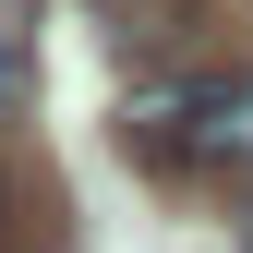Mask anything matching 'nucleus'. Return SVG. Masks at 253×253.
Here are the masks:
<instances>
[{
	"mask_svg": "<svg viewBox=\"0 0 253 253\" xmlns=\"http://www.w3.org/2000/svg\"><path fill=\"white\" fill-rule=\"evenodd\" d=\"M181 181H253V60L193 73V109H181Z\"/></svg>",
	"mask_w": 253,
	"mask_h": 253,
	"instance_id": "1",
	"label": "nucleus"
},
{
	"mask_svg": "<svg viewBox=\"0 0 253 253\" xmlns=\"http://www.w3.org/2000/svg\"><path fill=\"white\" fill-rule=\"evenodd\" d=\"M181 109H193V73H145L133 97H121V157L133 169H157V181H181Z\"/></svg>",
	"mask_w": 253,
	"mask_h": 253,
	"instance_id": "2",
	"label": "nucleus"
},
{
	"mask_svg": "<svg viewBox=\"0 0 253 253\" xmlns=\"http://www.w3.org/2000/svg\"><path fill=\"white\" fill-rule=\"evenodd\" d=\"M37 0H0V121H12V109H37Z\"/></svg>",
	"mask_w": 253,
	"mask_h": 253,
	"instance_id": "3",
	"label": "nucleus"
},
{
	"mask_svg": "<svg viewBox=\"0 0 253 253\" xmlns=\"http://www.w3.org/2000/svg\"><path fill=\"white\" fill-rule=\"evenodd\" d=\"M12 205H24V181H12V169H0V241H12Z\"/></svg>",
	"mask_w": 253,
	"mask_h": 253,
	"instance_id": "4",
	"label": "nucleus"
},
{
	"mask_svg": "<svg viewBox=\"0 0 253 253\" xmlns=\"http://www.w3.org/2000/svg\"><path fill=\"white\" fill-rule=\"evenodd\" d=\"M109 12H145V24H157V12H181V0H109Z\"/></svg>",
	"mask_w": 253,
	"mask_h": 253,
	"instance_id": "5",
	"label": "nucleus"
},
{
	"mask_svg": "<svg viewBox=\"0 0 253 253\" xmlns=\"http://www.w3.org/2000/svg\"><path fill=\"white\" fill-rule=\"evenodd\" d=\"M241 253H253V205H241Z\"/></svg>",
	"mask_w": 253,
	"mask_h": 253,
	"instance_id": "6",
	"label": "nucleus"
}]
</instances>
